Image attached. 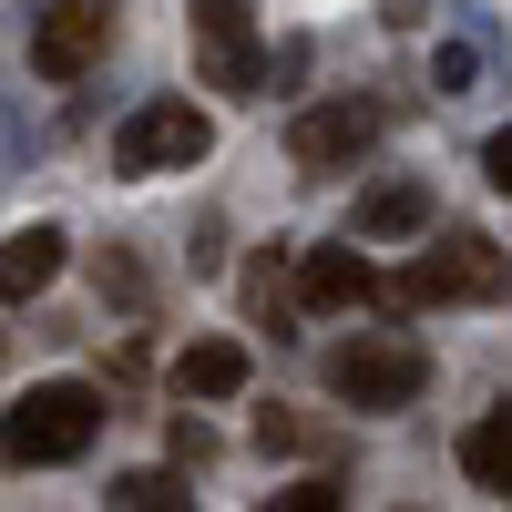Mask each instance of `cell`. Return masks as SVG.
I'll return each mask as SVG.
<instances>
[{
  "instance_id": "obj_1",
  "label": "cell",
  "mask_w": 512,
  "mask_h": 512,
  "mask_svg": "<svg viewBox=\"0 0 512 512\" xmlns=\"http://www.w3.org/2000/svg\"><path fill=\"white\" fill-rule=\"evenodd\" d=\"M103 431V400L82 390V379H41V390H21L11 400V472H52V461H72L82 441Z\"/></svg>"
},
{
  "instance_id": "obj_2",
  "label": "cell",
  "mask_w": 512,
  "mask_h": 512,
  "mask_svg": "<svg viewBox=\"0 0 512 512\" xmlns=\"http://www.w3.org/2000/svg\"><path fill=\"white\" fill-rule=\"evenodd\" d=\"M328 390L349 410H410L420 390H431V349L369 328V338H349V349H328Z\"/></svg>"
},
{
  "instance_id": "obj_3",
  "label": "cell",
  "mask_w": 512,
  "mask_h": 512,
  "mask_svg": "<svg viewBox=\"0 0 512 512\" xmlns=\"http://www.w3.org/2000/svg\"><path fill=\"white\" fill-rule=\"evenodd\" d=\"M400 297H410V308H492V297H512V256L492 236H441L400 277Z\"/></svg>"
},
{
  "instance_id": "obj_4",
  "label": "cell",
  "mask_w": 512,
  "mask_h": 512,
  "mask_svg": "<svg viewBox=\"0 0 512 512\" xmlns=\"http://www.w3.org/2000/svg\"><path fill=\"white\" fill-rule=\"evenodd\" d=\"M205 154H216V123H205L195 103H144V113L113 134V164H123V175H175V164H205Z\"/></svg>"
},
{
  "instance_id": "obj_5",
  "label": "cell",
  "mask_w": 512,
  "mask_h": 512,
  "mask_svg": "<svg viewBox=\"0 0 512 512\" xmlns=\"http://www.w3.org/2000/svg\"><path fill=\"white\" fill-rule=\"evenodd\" d=\"M379 123H390L379 103H318V113L287 123V164L297 175H349V164L379 144Z\"/></svg>"
},
{
  "instance_id": "obj_6",
  "label": "cell",
  "mask_w": 512,
  "mask_h": 512,
  "mask_svg": "<svg viewBox=\"0 0 512 512\" xmlns=\"http://www.w3.org/2000/svg\"><path fill=\"white\" fill-rule=\"evenodd\" d=\"M103 52H113V0H52L41 31H31V72L41 82H82Z\"/></svg>"
},
{
  "instance_id": "obj_7",
  "label": "cell",
  "mask_w": 512,
  "mask_h": 512,
  "mask_svg": "<svg viewBox=\"0 0 512 512\" xmlns=\"http://www.w3.org/2000/svg\"><path fill=\"white\" fill-rule=\"evenodd\" d=\"M195 62L216 93H256V0H195Z\"/></svg>"
},
{
  "instance_id": "obj_8",
  "label": "cell",
  "mask_w": 512,
  "mask_h": 512,
  "mask_svg": "<svg viewBox=\"0 0 512 512\" xmlns=\"http://www.w3.org/2000/svg\"><path fill=\"white\" fill-rule=\"evenodd\" d=\"M297 297L308 308H359V297H379V277H369L359 246H308L297 256Z\"/></svg>"
},
{
  "instance_id": "obj_9",
  "label": "cell",
  "mask_w": 512,
  "mask_h": 512,
  "mask_svg": "<svg viewBox=\"0 0 512 512\" xmlns=\"http://www.w3.org/2000/svg\"><path fill=\"white\" fill-rule=\"evenodd\" d=\"M52 277H62V226H11V246H0V297L21 308V297H41Z\"/></svg>"
},
{
  "instance_id": "obj_10",
  "label": "cell",
  "mask_w": 512,
  "mask_h": 512,
  "mask_svg": "<svg viewBox=\"0 0 512 512\" xmlns=\"http://www.w3.org/2000/svg\"><path fill=\"white\" fill-rule=\"evenodd\" d=\"M175 390L185 400H236L246 390V349H236V338H195V349L175 359Z\"/></svg>"
},
{
  "instance_id": "obj_11",
  "label": "cell",
  "mask_w": 512,
  "mask_h": 512,
  "mask_svg": "<svg viewBox=\"0 0 512 512\" xmlns=\"http://www.w3.org/2000/svg\"><path fill=\"white\" fill-rule=\"evenodd\" d=\"M461 472H472L482 492H512V400H502L492 420H472V431H461Z\"/></svg>"
},
{
  "instance_id": "obj_12",
  "label": "cell",
  "mask_w": 512,
  "mask_h": 512,
  "mask_svg": "<svg viewBox=\"0 0 512 512\" xmlns=\"http://www.w3.org/2000/svg\"><path fill=\"white\" fill-rule=\"evenodd\" d=\"M420 216H431V195H420V185H369V195H359V236H410Z\"/></svg>"
},
{
  "instance_id": "obj_13",
  "label": "cell",
  "mask_w": 512,
  "mask_h": 512,
  "mask_svg": "<svg viewBox=\"0 0 512 512\" xmlns=\"http://www.w3.org/2000/svg\"><path fill=\"white\" fill-rule=\"evenodd\" d=\"M472 82H482V52L472 41H441L431 52V93H472Z\"/></svg>"
},
{
  "instance_id": "obj_14",
  "label": "cell",
  "mask_w": 512,
  "mask_h": 512,
  "mask_svg": "<svg viewBox=\"0 0 512 512\" xmlns=\"http://www.w3.org/2000/svg\"><path fill=\"white\" fill-rule=\"evenodd\" d=\"M113 502H123V512H164V502H185V492L164 482V472H123V482H113Z\"/></svg>"
},
{
  "instance_id": "obj_15",
  "label": "cell",
  "mask_w": 512,
  "mask_h": 512,
  "mask_svg": "<svg viewBox=\"0 0 512 512\" xmlns=\"http://www.w3.org/2000/svg\"><path fill=\"white\" fill-rule=\"evenodd\" d=\"M103 287L123 297V308H144V267H134V256H103Z\"/></svg>"
},
{
  "instance_id": "obj_16",
  "label": "cell",
  "mask_w": 512,
  "mask_h": 512,
  "mask_svg": "<svg viewBox=\"0 0 512 512\" xmlns=\"http://www.w3.org/2000/svg\"><path fill=\"white\" fill-rule=\"evenodd\" d=\"M482 175H492V185H502V195H512V123H502V134H492V144H482Z\"/></svg>"
},
{
  "instance_id": "obj_17",
  "label": "cell",
  "mask_w": 512,
  "mask_h": 512,
  "mask_svg": "<svg viewBox=\"0 0 512 512\" xmlns=\"http://www.w3.org/2000/svg\"><path fill=\"white\" fill-rule=\"evenodd\" d=\"M328 502H338L328 482H287V492H277V512H328Z\"/></svg>"
}]
</instances>
